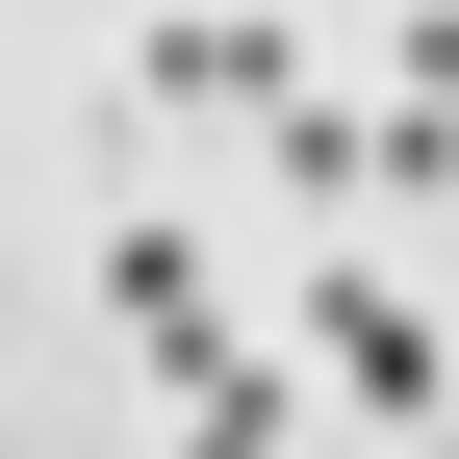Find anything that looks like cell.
<instances>
[{
	"label": "cell",
	"mask_w": 459,
	"mask_h": 459,
	"mask_svg": "<svg viewBox=\"0 0 459 459\" xmlns=\"http://www.w3.org/2000/svg\"><path fill=\"white\" fill-rule=\"evenodd\" d=\"M383 102H459V0H383Z\"/></svg>",
	"instance_id": "8992f818"
},
{
	"label": "cell",
	"mask_w": 459,
	"mask_h": 459,
	"mask_svg": "<svg viewBox=\"0 0 459 459\" xmlns=\"http://www.w3.org/2000/svg\"><path fill=\"white\" fill-rule=\"evenodd\" d=\"M128 77H153V102H230V128H255V102L307 77V0H153V26H128Z\"/></svg>",
	"instance_id": "3957f363"
},
{
	"label": "cell",
	"mask_w": 459,
	"mask_h": 459,
	"mask_svg": "<svg viewBox=\"0 0 459 459\" xmlns=\"http://www.w3.org/2000/svg\"><path fill=\"white\" fill-rule=\"evenodd\" d=\"M255 179H281V204H383V102L281 77V102H255Z\"/></svg>",
	"instance_id": "277c9868"
},
{
	"label": "cell",
	"mask_w": 459,
	"mask_h": 459,
	"mask_svg": "<svg viewBox=\"0 0 459 459\" xmlns=\"http://www.w3.org/2000/svg\"><path fill=\"white\" fill-rule=\"evenodd\" d=\"M434 459H459V409H434Z\"/></svg>",
	"instance_id": "52a82bcc"
},
{
	"label": "cell",
	"mask_w": 459,
	"mask_h": 459,
	"mask_svg": "<svg viewBox=\"0 0 459 459\" xmlns=\"http://www.w3.org/2000/svg\"><path fill=\"white\" fill-rule=\"evenodd\" d=\"M102 307H128V358H153V332H204L230 281H204V230H179V204H128V230H102Z\"/></svg>",
	"instance_id": "5b68a950"
},
{
	"label": "cell",
	"mask_w": 459,
	"mask_h": 459,
	"mask_svg": "<svg viewBox=\"0 0 459 459\" xmlns=\"http://www.w3.org/2000/svg\"><path fill=\"white\" fill-rule=\"evenodd\" d=\"M281 332H307V383H332V409H383V434H434V409H459V332L409 307V281H358V255H332Z\"/></svg>",
	"instance_id": "6da1fadb"
},
{
	"label": "cell",
	"mask_w": 459,
	"mask_h": 459,
	"mask_svg": "<svg viewBox=\"0 0 459 459\" xmlns=\"http://www.w3.org/2000/svg\"><path fill=\"white\" fill-rule=\"evenodd\" d=\"M153 383H179V459H281V434L332 409L307 332H230V307H204V332H153Z\"/></svg>",
	"instance_id": "7a4b0ae2"
}]
</instances>
